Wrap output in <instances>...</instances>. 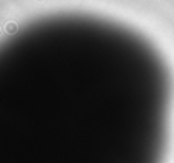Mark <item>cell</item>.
<instances>
[{
  "label": "cell",
  "mask_w": 174,
  "mask_h": 163,
  "mask_svg": "<svg viewBox=\"0 0 174 163\" xmlns=\"http://www.w3.org/2000/svg\"><path fill=\"white\" fill-rule=\"evenodd\" d=\"M5 29H6V32H9V34H16V32H17V24L12 23V21H9V23H6Z\"/></svg>",
  "instance_id": "6da1fadb"
},
{
  "label": "cell",
  "mask_w": 174,
  "mask_h": 163,
  "mask_svg": "<svg viewBox=\"0 0 174 163\" xmlns=\"http://www.w3.org/2000/svg\"><path fill=\"white\" fill-rule=\"evenodd\" d=\"M38 2H41V0H38Z\"/></svg>",
  "instance_id": "7a4b0ae2"
}]
</instances>
